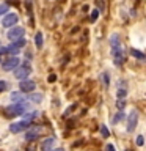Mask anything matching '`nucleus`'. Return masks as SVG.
I'll return each instance as SVG.
<instances>
[{
	"instance_id": "nucleus-20",
	"label": "nucleus",
	"mask_w": 146,
	"mask_h": 151,
	"mask_svg": "<svg viewBox=\"0 0 146 151\" xmlns=\"http://www.w3.org/2000/svg\"><path fill=\"white\" fill-rule=\"evenodd\" d=\"M116 107H118V110H122V109L126 107V101H124V99H118V101H116Z\"/></svg>"
},
{
	"instance_id": "nucleus-29",
	"label": "nucleus",
	"mask_w": 146,
	"mask_h": 151,
	"mask_svg": "<svg viewBox=\"0 0 146 151\" xmlns=\"http://www.w3.org/2000/svg\"><path fill=\"white\" fill-rule=\"evenodd\" d=\"M52 151H64L63 148H57V150H52Z\"/></svg>"
},
{
	"instance_id": "nucleus-31",
	"label": "nucleus",
	"mask_w": 146,
	"mask_h": 151,
	"mask_svg": "<svg viewBox=\"0 0 146 151\" xmlns=\"http://www.w3.org/2000/svg\"><path fill=\"white\" fill-rule=\"evenodd\" d=\"M126 151H130V150H126Z\"/></svg>"
},
{
	"instance_id": "nucleus-11",
	"label": "nucleus",
	"mask_w": 146,
	"mask_h": 151,
	"mask_svg": "<svg viewBox=\"0 0 146 151\" xmlns=\"http://www.w3.org/2000/svg\"><path fill=\"white\" fill-rule=\"evenodd\" d=\"M54 145H55V137H47L46 140H42L41 150H42V151H52Z\"/></svg>"
},
{
	"instance_id": "nucleus-24",
	"label": "nucleus",
	"mask_w": 146,
	"mask_h": 151,
	"mask_svg": "<svg viewBox=\"0 0 146 151\" xmlns=\"http://www.w3.org/2000/svg\"><path fill=\"white\" fill-rule=\"evenodd\" d=\"M137 145H138V146H143V145H145V137H143V135H138V137H137Z\"/></svg>"
},
{
	"instance_id": "nucleus-19",
	"label": "nucleus",
	"mask_w": 146,
	"mask_h": 151,
	"mask_svg": "<svg viewBox=\"0 0 146 151\" xmlns=\"http://www.w3.org/2000/svg\"><path fill=\"white\" fill-rule=\"evenodd\" d=\"M8 11H9V6L6 3H3V5H0V16H5V14H8Z\"/></svg>"
},
{
	"instance_id": "nucleus-3",
	"label": "nucleus",
	"mask_w": 146,
	"mask_h": 151,
	"mask_svg": "<svg viewBox=\"0 0 146 151\" xmlns=\"http://www.w3.org/2000/svg\"><path fill=\"white\" fill-rule=\"evenodd\" d=\"M30 124H31V121H27V120L19 121V123H13V124H9V132L19 134V132H22V131H27L28 127H30Z\"/></svg>"
},
{
	"instance_id": "nucleus-22",
	"label": "nucleus",
	"mask_w": 146,
	"mask_h": 151,
	"mask_svg": "<svg viewBox=\"0 0 146 151\" xmlns=\"http://www.w3.org/2000/svg\"><path fill=\"white\" fill-rule=\"evenodd\" d=\"M116 94H118V98H120V99H122V98H124L126 94H127V91H126L124 88H120V90L116 91Z\"/></svg>"
},
{
	"instance_id": "nucleus-27",
	"label": "nucleus",
	"mask_w": 146,
	"mask_h": 151,
	"mask_svg": "<svg viewBox=\"0 0 146 151\" xmlns=\"http://www.w3.org/2000/svg\"><path fill=\"white\" fill-rule=\"evenodd\" d=\"M47 80H49L50 83H52V82H55V80H57V77H55V74H50L49 77H47Z\"/></svg>"
},
{
	"instance_id": "nucleus-21",
	"label": "nucleus",
	"mask_w": 146,
	"mask_h": 151,
	"mask_svg": "<svg viewBox=\"0 0 146 151\" xmlns=\"http://www.w3.org/2000/svg\"><path fill=\"white\" fill-rule=\"evenodd\" d=\"M99 13H101L99 9H93V11H91V17H89V19H91V22H94L99 17Z\"/></svg>"
},
{
	"instance_id": "nucleus-1",
	"label": "nucleus",
	"mask_w": 146,
	"mask_h": 151,
	"mask_svg": "<svg viewBox=\"0 0 146 151\" xmlns=\"http://www.w3.org/2000/svg\"><path fill=\"white\" fill-rule=\"evenodd\" d=\"M28 110V104L27 102H21V104H13L5 109V116L11 118V116H19V115H24Z\"/></svg>"
},
{
	"instance_id": "nucleus-4",
	"label": "nucleus",
	"mask_w": 146,
	"mask_h": 151,
	"mask_svg": "<svg viewBox=\"0 0 146 151\" xmlns=\"http://www.w3.org/2000/svg\"><path fill=\"white\" fill-rule=\"evenodd\" d=\"M17 21H19L17 14L8 13V14H5L3 19H2V27H5V28H11V27H14V25L17 24Z\"/></svg>"
},
{
	"instance_id": "nucleus-10",
	"label": "nucleus",
	"mask_w": 146,
	"mask_h": 151,
	"mask_svg": "<svg viewBox=\"0 0 146 151\" xmlns=\"http://www.w3.org/2000/svg\"><path fill=\"white\" fill-rule=\"evenodd\" d=\"M137 123H138V112L137 110H132L129 118H127V131L132 132L137 127Z\"/></svg>"
},
{
	"instance_id": "nucleus-5",
	"label": "nucleus",
	"mask_w": 146,
	"mask_h": 151,
	"mask_svg": "<svg viewBox=\"0 0 146 151\" xmlns=\"http://www.w3.org/2000/svg\"><path fill=\"white\" fill-rule=\"evenodd\" d=\"M24 33H25V30H24L22 27H11L8 30V38L11 41H16V40H21V38H24Z\"/></svg>"
},
{
	"instance_id": "nucleus-13",
	"label": "nucleus",
	"mask_w": 146,
	"mask_h": 151,
	"mask_svg": "<svg viewBox=\"0 0 146 151\" xmlns=\"http://www.w3.org/2000/svg\"><path fill=\"white\" fill-rule=\"evenodd\" d=\"M110 46H112V49H116V47L121 46V38H120L118 33H113V35L110 36Z\"/></svg>"
},
{
	"instance_id": "nucleus-2",
	"label": "nucleus",
	"mask_w": 146,
	"mask_h": 151,
	"mask_svg": "<svg viewBox=\"0 0 146 151\" xmlns=\"http://www.w3.org/2000/svg\"><path fill=\"white\" fill-rule=\"evenodd\" d=\"M31 73V68L28 63H24V65H19L16 69H14V77L19 79V80H25L28 79V76Z\"/></svg>"
},
{
	"instance_id": "nucleus-17",
	"label": "nucleus",
	"mask_w": 146,
	"mask_h": 151,
	"mask_svg": "<svg viewBox=\"0 0 146 151\" xmlns=\"http://www.w3.org/2000/svg\"><path fill=\"white\" fill-rule=\"evenodd\" d=\"M35 44H36L38 49H41V47H42V33L41 32H38L35 35Z\"/></svg>"
},
{
	"instance_id": "nucleus-30",
	"label": "nucleus",
	"mask_w": 146,
	"mask_h": 151,
	"mask_svg": "<svg viewBox=\"0 0 146 151\" xmlns=\"http://www.w3.org/2000/svg\"><path fill=\"white\" fill-rule=\"evenodd\" d=\"M33 150H35V148H33V146H28V151H33Z\"/></svg>"
},
{
	"instance_id": "nucleus-12",
	"label": "nucleus",
	"mask_w": 146,
	"mask_h": 151,
	"mask_svg": "<svg viewBox=\"0 0 146 151\" xmlns=\"http://www.w3.org/2000/svg\"><path fill=\"white\" fill-rule=\"evenodd\" d=\"M11 99L14 104H21V102H27V98L22 91H13L11 93Z\"/></svg>"
},
{
	"instance_id": "nucleus-9",
	"label": "nucleus",
	"mask_w": 146,
	"mask_h": 151,
	"mask_svg": "<svg viewBox=\"0 0 146 151\" xmlns=\"http://www.w3.org/2000/svg\"><path fill=\"white\" fill-rule=\"evenodd\" d=\"M19 88H21L22 93H31L33 90L36 88V83L33 82V80H30V79H25V80H21Z\"/></svg>"
},
{
	"instance_id": "nucleus-26",
	"label": "nucleus",
	"mask_w": 146,
	"mask_h": 151,
	"mask_svg": "<svg viewBox=\"0 0 146 151\" xmlns=\"http://www.w3.org/2000/svg\"><path fill=\"white\" fill-rule=\"evenodd\" d=\"M6 54H9L8 47H0V55H6Z\"/></svg>"
},
{
	"instance_id": "nucleus-15",
	"label": "nucleus",
	"mask_w": 146,
	"mask_h": 151,
	"mask_svg": "<svg viewBox=\"0 0 146 151\" xmlns=\"http://www.w3.org/2000/svg\"><path fill=\"white\" fill-rule=\"evenodd\" d=\"M28 101L39 104V102L42 101V94H41V93H33V94H30V96H28Z\"/></svg>"
},
{
	"instance_id": "nucleus-23",
	"label": "nucleus",
	"mask_w": 146,
	"mask_h": 151,
	"mask_svg": "<svg viewBox=\"0 0 146 151\" xmlns=\"http://www.w3.org/2000/svg\"><path fill=\"white\" fill-rule=\"evenodd\" d=\"M101 134H102V137H105V139H107V137L110 135V132H108V129L105 126H101Z\"/></svg>"
},
{
	"instance_id": "nucleus-8",
	"label": "nucleus",
	"mask_w": 146,
	"mask_h": 151,
	"mask_svg": "<svg viewBox=\"0 0 146 151\" xmlns=\"http://www.w3.org/2000/svg\"><path fill=\"white\" fill-rule=\"evenodd\" d=\"M39 134H41V127H38V126L28 127L27 132H25V140L27 142H35L36 139H39Z\"/></svg>"
},
{
	"instance_id": "nucleus-25",
	"label": "nucleus",
	"mask_w": 146,
	"mask_h": 151,
	"mask_svg": "<svg viewBox=\"0 0 146 151\" xmlns=\"http://www.w3.org/2000/svg\"><path fill=\"white\" fill-rule=\"evenodd\" d=\"M6 87H8V83L5 82V80H0V93L5 91V90H6Z\"/></svg>"
},
{
	"instance_id": "nucleus-16",
	"label": "nucleus",
	"mask_w": 146,
	"mask_h": 151,
	"mask_svg": "<svg viewBox=\"0 0 146 151\" xmlns=\"http://www.w3.org/2000/svg\"><path fill=\"white\" fill-rule=\"evenodd\" d=\"M101 80H102L104 87L108 88V85H110V74H108V73H102V76H101Z\"/></svg>"
},
{
	"instance_id": "nucleus-18",
	"label": "nucleus",
	"mask_w": 146,
	"mask_h": 151,
	"mask_svg": "<svg viewBox=\"0 0 146 151\" xmlns=\"http://www.w3.org/2000/svg\"><path fill=\"white\" fill-rule=\"evenodd\" d=\"M124 118H126V113L122 112V110H120V112L115 115V118H113V123H120V121L124 120Z\"/></svg>"
},
{
	"instance_id": "nucleus-28",
	"label": "nucleus",
	"mask_w": 146,
	"mask_h": 151,
	"mask_svg": "<svg viewBox=\"0 0 146 151\" xmlns=\"http://www.w3.org/2000/svg\"><path fill=\"white\" fill-rule=\"evenodd\" d=\"M105 150H107V151H115V146H113V145H107Z\"/></svg>"
},
{
	"instance_id": "nucleus-14",
	"label": "nucleus",
	"mask_w": 146,
	"mask_h": 151,
	"mask_svg": "<svg viewBox=\"0 0 146 151\" xmlns=\"http://www.w3.org/2000/svg\"><path fill=\"white\" fill-rule=\"evenodd\" d=\"M130 55L137 60H141V61L146 60V54H143V52L138 50V49H130Z\"/></svg>"
},
{
	"instance_id": "nucleus-6",
	"label": "nucleus",
	"mask_w": 146,
	"mask_h": 151,
	"mask_svg": "<svg viewBox=\"0 0 146 151\" xmlns=\"http://www.w3.org/2000/svg\"><path fill=\"white\" fill-rule=\"evenodd\" d=\"M19 58L17 57H11V58H8V60H5L3 63H2V69L3 71H14L19 66Z\"/></svg>"
},
{
	"instance_id": "nucleus-7",
	"label": "nucleus",
	"mask_w": 146,
	"mask_h": 151,
	"mask_svg": "<svg viewBox=\"0 0 146 151\" xmlns=\"http://www.w3.org/2000/svg\"><path fill=\"white\" fill-rule=\"evenodd\" d=\"M112 55H113V60H115L116 66L124 63V49H122V46L116 47V49H112Z\"/></svg>"
}]
</instances>
